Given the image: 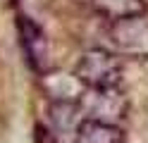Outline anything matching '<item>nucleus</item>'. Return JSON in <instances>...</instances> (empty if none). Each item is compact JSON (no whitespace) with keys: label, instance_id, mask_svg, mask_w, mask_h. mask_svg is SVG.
Instances as JSON below:
<instances>
[{"label":"nucleus","instance_id":"nucleus-2","mask_svg":"<svg viewBox=\"0 0 148 143\" xmlns=\"http://www.w3.org/2000/svg\"><path fill=\"white\" fill-rule=\"evenodd\" d=\"M108 38L119 55L148 60V17L134 14L117 22H110Z\"/></svg>","mask_w":148,"mask_h":143},{"label":"nucleus","instance_id":"nucleus-6","mask_svg":"<svg viewBox=\"0 0 148 143\" xmlns=\"http://www.w3.org/2000/svg\"><path fill=\"white\" fill-rule=\"evenodd\" d=\"M74 143H127V136L115 122L84 117L77 129Z\"/></svg>","mask_w":148,"mask_h":143},{"label":"nucleus","instance_id":"nucleus-5","mask_svg":"<svg viewBox=\"0 0 148 143\" xmlns=\"http://www.w3.org/2000/svg\"><path fill=\"white\" fill-rule=\"evenodd\" d=\"M19 36H22V45H24L29 64L36 72H41L45 64V57H48V38H45V34L31 19L19 17Z\"/></svg>","mask_w":148,"mask_h":143},{"label":"nucleus","instance_id":"nucleus-1","mask_svg":"<svg viewBox=\"0 0 148 143\" xmlns=\"http://www.w3.org/2000/svg\"><path fill=\"white\" fill-rule=\"evenodd\" d=\"M74 76L86 88H117L122 81V62L115 53L105 50V48H91L79 57L77 67H74Z\"/></svg>","mask_w":148,"mask_h":143},{"label":"nucleus","instance_id":"nucleus-7","mask_svg":"<svg viewBox=\"0 0 148 143\" xmlns=\"http://www.w3.org/2000/svg\"><path fill=\"white\" fill-rule=\"evenodd\" d=\"M91 7H93L100 17L110 19V22H117V19L146 12L143 0H91Z\"/></svg>","mask_w":148,"mask_h":143},{"label":"nucleus","instance_id":"nucleus-4","mask_svg":"<svg viewBox=\"0 0 148 143\" xmlns=\"http://www.w3.org/2000/svg\"><path fill=\"white\" fill-rule=\"evenodd\" d=\"M86 114L79 100H50L48 105V127L55 138L67 141L77 136V129Z\"/></svg>","mask_w":148,"mask_h":143},{"label":"nucleus","instance_id":"nucleus-3","mask_svg":"<svg viewBox=\"0 0 148 143\" xmlns=\"http://www.w3.org/2000/svg\"><path fill=\"white\" fill-rule=\"evenodd\" d=\"M79 103H81V110H84L86 117L103 119V122H115L117 117H124V110H127L117 88H105V91L86 88L81 93Z\"/></svg>","mask_w":148,"mask_h":143}]
</instances>
